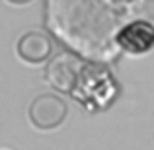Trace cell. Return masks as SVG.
Wrapping results in <instances>:
<instances>
[{
	"mask_svg": "<svg viewBox=\"0 0 154 150\" xmlns=\"http://www.w3.org/2000/svg\"><path fill=\"white\" fill-rule=\"evenodd\" d=\"M66 103L55 94H41L29 103L27 115L33 127L39 131H53L60 127L66 119Z\"/></svg>",
	"mask_w": 154,
	"mask_h": 150,
	"instance_id": "obj_1",
	"label": "cell"
},
{
	"mask_svg": "<svg viewBox=\"0 0 154 150\" xmlns=\"http://www.w3.org/2000/svg\"><path fill=\"white\" fill-rule=\"evenodd\" d=\"M16 53L29 64H41L53 55V41L43 31H27L18 39Z\"/></svg>",
	"mask_w": 154,
	"mask_h": 150,
	"instance_id": "obj_2",
	"label": "cell"
},
{
	"mask_svg": "<svg viewBox=\"0 0 154 150\" xmlns=\"http://www.w3.org/2000/svg\"><path fill=\"white\" fill-rule=\"evenodd\" d=\"M117 41L131 55L146 53L154 47V26L150 22H133L119 31Z\"/></svg>",
	"mask_w": 154,
	"mask_h": 150,
	"instance_id": "obj_3",
	"label": "cell"
},
{
	"mask_svg": "<svg viewBox=\"0 0 154 150\" xmlns=\"http://www.w3.org/2000/svg\"><path fill=\"white\" fill-rule=\"evenodd\" d=\"M76 74H78V63L76 59L68 55H60L57 59L51 60V64L47 66V80L51 82L53 88L60 92H70L72 84L76 80Z\"/></svg>",
	"mask_w": 154,
	"mask_h": 150,
	"instance_id": "obj_4",
	"label": "cell"
},
{
	"mask_svg": "<svg viewBox=\"0 0 154 150\" xmlns=\"http://www.w3.org/2000/svg\"><path fill=\"white\" fill-rule=\"evenodd\" d=\"M10 4H18V6H23V4H27V2H31V0H8Z\"/></svg>",
	"mask_w": 154,
	"mask_h": 150,
	"instance_id": "obj_5",
	"label": "cell"
}]
</instances>
